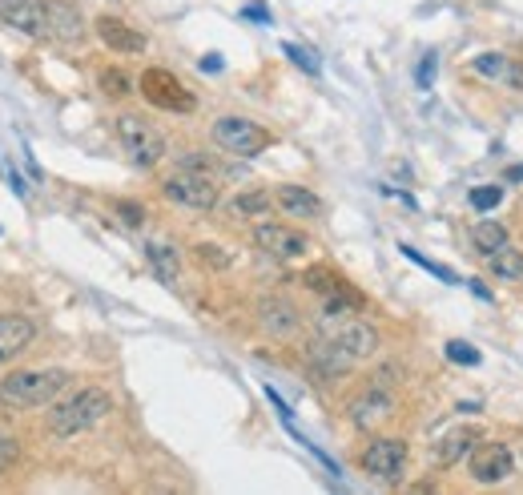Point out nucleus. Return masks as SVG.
Wrapping results in <instances>:
<instances>
[{
	"mask_svg": "<svg viewBox=\"0 0 523 495\" xmlns=\"http://www.w3.org/2000/svg\"><path fill=\"white\" fill-rule=\"evenodd\" d=\"M319 335L330 338V343H338L355 362L371 359V354L379 351V330L366 323V318H358L355 307L342 298H327V307H322V315H319Z\"/></svg>",
	"mask_w": 523,
	"mask_h": 495,
	"instance_id": "nucleus-1",
	"label": "nucleus"
},
{
	"mask_svg": "<svg viewBox=\"0 0 523 495\" xmlns=\"http://www.w3.org/2000/svg\"><path fill=\"white\" fill-rule=\"evenodd\" d=\"M68 371H16V375H8L5 383H0V403L8 407V411H32V407H45L53 403L57 395L68 387Z\"/></svg>",
	"mask_w": 523,
	"mask_h": 495,
	"instance_id": "nucleus-2",
	"label": "nucleus"
},
{
	"mask_svg": "<svg viewBox=\"0 0 523 495\" xmlns=\"http://www.w3.org/2000/svg\"><path fill=\"white\" fill-rule=\"evenodd\" d=\"M109 411H113V399H109V390L85 387V390H77L73 399H65L61 407H53V411H49V431H53L57 439L81 435V431L97 427V423L105 419Z\"/></svg>",
	"mask_w": 523,
	"mask_h": 495,
	"instance_id": "nucleus-3",
	"label": "nucleus"
},
{
	"mask_svg": "<svg viewBox=\"0 0 523 495\" xmlns=\"http://www.w3.org/2000/svg\"><path fill=\"white\" fill-rule=\"evenodd\" d=\"M213 145L226 153H234V158H258L262 150H270V129H262L258 121L250 117H238V113H230V117H218L213 121Z\"/></svg>",
	"mask_w": 523,
	"mask_h": 495,
	"instance_id": "nucleus-4",
	"label": "nucleus"
},
{
	"mask_svg": "<svg viewBox=\"0 0 523 495\" xmlns=\"http://www.w3.org/2000/svg\"><path fill=\"white\" fill-rule=\"evenodd\" d=\"M161 194L174 206H185V210H213L221 202V186L213 173H197V170H177L161 181Z\"/></svg>",
	"mask_w": 523,
	"mask_h": 495,
	"instance_id": "nucleus-5",
	"label": "nucleus"
},
{
	"mask_svg": "<svg viewBox=\"0 0 523 495\" xmlns=\"http://www.w3.org/2000/svg\"><path fill=\"white\" fill-rule=\"evenodd\" d=\"M117 142H122V150L130 153L133 165H141V170H153V165L166 158V137H161L145 117H137V113H122V117H117Z\"/></svg>",
	"mask_w": 523,
	"mask_h": 495,
	"instance_id": "nucleus-6",
	"label": "nucleus"
},
{
	"mask_svg": "<svg viewBox=\"0 0 523 495\" xmlns=\"http://www.w3.org/2000/svg\"><path fill=\"white\" fill-rule=\"evenodd\" d=\"M407 443L394 439V435H379L366 443V451L358 455V467H363L371 480H383V483H399L402 472H407Z\"/></svg>",
	"mask_w": 523,
	"mask_h": 495,
	"instance_id": "nucleus-7",
	"label": "nucleus"
},
{
	"mask_svg": "<svg viewBox=\"0 0 523 495\" xmlns=\"http://www.w3.org/2000/svg\"><path fill=\"white\" fill-rule=\"evenodd\" d=\"M141 97L149 101V105H158V109H166V113H194V93L185 89L182 81H177L169 69H145L141 73Z\"/></svg>",
	"mask_w": 523,
	"mask_h": 495,
	"instance_id": "nucleus-8",
	"label": "nucleus"
},
{
	"mask_svg": "<svg viewBox=\"0 0 523 495\" xmlns=\"http://www.w3.org/2000/svg\"><path fill=\"white\" fill-rule=\"evenodd\" d=\"M467 472H471L475 483L495 488V483L511 480V472H516V455H511L508 443H483L479 439V447L467 455Z\"/></svg>",
	"mask_w": 523,
	"mask_h": 495,
	"instance_id": "nucleus-9",
	"label": "nucleus"
},
{
	"mask_svg": "<svg viewBox=\"0 0 523 495\" xmlns=\"http://www.w3.org/2000/svg\"><path fill=\"white\" fill-rule=\"evenodd\" d=\"M254 246H258L262 254L278 258V262H294V258H302L306 250H311V238H306L302 230H294V225L262 222V225H254Z\"/></svg>",
	"mask_w": 523,
	"mask_h": 495,
	"instance_id": "nucleus-10",
	"label": "nucleus"
},
{
	"mask_svg": "<svg viewBox=\"0 0 523 495\" xmlns=\"http://www.w3.org/2000/svg\"><path fill=\"white\" fill-rule=\"evenodd\" d=\"M0 24L32 41L49 37V0H0Z\"/></svg>",
	"mask_w": 523,
	"mask_h": 495,
	"instance_id": "nucleus-11",
	"label": "nucleus"
},
{
	"mask_svg": "<svg viewBox=\"0 0 523 495\" xmlns=\"http://www.w3.org/2000/svg\"><path fill=\"white\" fill-rule=\"evenodd\" d=\"M394 415V399L387 395L383 383H371L358 399H350V423L363 431H374L379 423H387Z\"/></svg>",
	"mask_w": 523,
	"mask_h": 495,
	"instance_id": "nucleus-12",
	"label": "nucleus"
},
{
	"mask_svg": "<svg viewBox=\"0 0 523 495\" xmlns=\"http://www.w3.org/2000/svg\"><path fill=\"white\" fill-rule=\"evenodd\" d=\"M97 37H101V45L105 49H113V53H122V57H133V53H145V45L149 41L141 37V32L133 29V24H125L122 16H97Z\"/></svg>",
	"mask_w": 523,
	"mask_h": 495,
	"instance_id": "nucleus-13",
	"label": "nucleus"
},
{
	"mask_svg": "<svg viewBox=\"0 0 523 495\" xmlns=\"http://www.w3.org/2000/svg\"><path fill=\"white\" fill-rule=\"evenodd\" d=\"M258 323H262V330L270 338H290L302 318H298V307L290 298H274V294H270V298L258 302Z\"/></svg>",
	"mask_w": 523,
	"mask_h": 495,
	"instance_id": "nucleus-14",
	"label": "nucleus"
},
{
	"mask_svg": "<svg viewBox=\"0 0 523 495\" xmlns=\"http://www.w3.org/2000/svg\"><path fill=\"white\" fill-rule=\"evenodd\" d=\"M32 338H37L32 318H24V315H0V367H5V362H13L16 354L29 351Z\"/></svg>",
	"mask_w": 523,
	"mask_h": 495,
	"instance_id": "nucleus-15",
	"label": "nucleus"
},
{
	"mask_svg": "<svg viewBox=\"0 0 523 495\" xmlns=\"http://www.w3.org/2000/svg\"><path fill=\"white\" fill-rule=\"evenodd\" d=\"M471 73L487 77L495 85H508V89H523V60L508 57V53H479L471 60Z\"/></svg>",
	"mask_w": 523,
	"mask_h": 495,
	"instance_id": "nucleus-16",
	"label": "nucleus"
},
{
	"mask_svg": "<svg viewBox=\"0 0 523 495\" xmlns=\"http://www.w3.org/2000/svg\"><path fill=\"white\" fill-rule=\"evenodd\" d=\"M302 282H306V290L322 294V298H342V302H350L355 310L363 307V294L350 290L347 278H342L338 270H330V266H311V270L302 274Z\"/></svg>",
	"mask_w": 523,
	"mask_h": 495,
	"instance_id": "nucleus-17",
	"label": "nucleus"
},
{
	"mask_svg": "<svg viewBox=\"0 0 523 495\" xmlns=\"http://www.w3.org/2000/svg\"><path fill=\"white\" fill-rule=\"evenodd\" d=\"M306 359H311V367L319 371V379H338L355 367V359H350L338 343H330V338H322V335L306 346Z\"/></svg>",
	"mask_w": 523,
	"mask_h": 495,
	"instance_id": "nucleus-18",
	"label": "nucleus"
},
{
	"mask_svg": "<svg viewBox=\"0 0 523 495\" xmlns=\"http://www.w3.org/2000/svg\"><path fill=\"white\" fill-rule=\"evenodd\" d=\"M49 37L61 45H77L85 37V16L68 0H49Z\"/></svg>",
	"mask_w": 523,
	"mask_h": 495,
	"instance_id": "nucleus-19",
	"label": "nucleus"
},
{
	"mask_svg": "<svg viewBox=\"0 0 523 495\" xmlns=\"http://www.w3.org/2000/svg\"><path fill=\"white\" fill-rule=\"evenodd\" d=\"M274 206L286 218H322V197L311 194L306 186H278L274 189Z\"/></svg>",
	"mask_w": 523,
	"mask_h": 495,
	"instance_id": "nucleus-20",
	"label": "nucleus"
},
{
	"mask_svg": "<svg viewBox=\"0 0 523 495\" xmlns=\"http://www.w3.org/2000/svg\"><path fill=\"white\" fill-rule=\"evenodd\" d=\"M479 439H483V435H479L475 427H455V431H447V435H443L439 443H435L431 459H435V463H439V467H455L459 459H467L471 451L479 447Z\"/></svg>",
	"mask_w": 523,
	"mask_h": 495,
	"instance_id": "nucleus-21",
	"label": "nucleus"
},
{
	"mask_svg": "<svg viewBox=\"0 0 523 495\" xmlns=\"http://www.w3.org/2000/svg\"><path fill=\"white\" fill-rule=\"evenodd\" d=\"M145 262H149V270L158 274V282H166V286L177 282L182 258H177V250L169 246V242H145Z\"/></svg>",
	"mask_w": 523,
	"mask_h": 495,
	"instance_id": "nucleus-22",
	"label": "nucleus"
},
{
	"mask_svg": "<svg viewBox=\"0 0 523 495\" xmlns=\"http://www.w3.org/2000/svg\"><path fill=\"white\" fill-rule=\"evenodd\" d=\"M511 242V234H508V225L503 222H495V218H483V222H475L471 225V246H475V254H495L500 246H508Z\"/></svg>",
	"mask_w": 523,
	"mask_h": 495,
	"instance_id": "nucleus-23",
	"label": "nucleus"
},
{
	"mask_svg": "<svg viewBox=\"0 0 523 495\" xmlns=\"http://www.w3.org/2000/svg\"><path fill=\"white\" fill-rule=\"evenodd\" d=\"M487 270L500 278V282H516V278H523V250H516L511 242L500 246L495 254H487Z\"/></svg>",
	"mask_w": 523,
	"mask_h": 495,
	"instance_id": "nucleus-24",
	"label": "nucleus"
},
{
	"mask_svg": "<svg viewBox=\"0 0 523 495\" xmlns=\"http://www.w3.org/2000/svg\"><path fill=\"white\" fill-rule=\"evenodd\" d=\"M274 206V194H266V189H246V194H238L234 202H230V210H234V218H262V214H270Z\"/></svg>",
	"mask_w": 523,
	"mask_h": 495,
	"instance_id": "nucleus-25",
	"label": "nucleus"
},
{
	"mask_svg": "<svg viewBox=\"0 0 523 495\" xmlns=\"http://www.w3.org/2000/svg\"><path fill=\"white\" fill-rule=\"evenodd\" d=\"M194 258H197V266H202V270H226V266L234 262V258H230L218 242H202V246H194Z\"/></svg>",
	"mask_w": 523,
	"mask_h": 495,
	"instance_id": "nucleus-26",
	"label": "nucleus"
},
{
	"mask_svg": "<svg viewBox=\"0 0 523 495\" xmlns=\"http://www.w3.org/2000/svg\"><path fill=\"white\" fill-rule=\"evenodd\" d=\"M97 85H101L105 97H130V93H133V81L122 73V69H105V73L97 77Z\"/></svg>",
	"mask_w": 523,
	"mask_h": 495,
	"instance_id": "nucleus-27",
	"label": "nucleus"
},
{
	"mask_svg": "<svg viewBox=\"0 0 523 495\" xmlns=\"http://www.w3.org/2000/svg\"><path fill=\"white\" fill-rule=\"evenodd\" d=\"M402 258H410V262H415V266H423V270H431L435 278H439V282H459V278H455V270H447V266H439V262H431V258H423V254H419V250L415 246H407V242H402Z\"/></svg>",
	"mask_w": 523,
	"mask_h": 495,
	"instance_id": "nucleus-28",
	"label": "nucleus"
},
{
	"mask_svg": "<svg viewBox=\"0 0 523 495\" xmlns=\"http://www.w3.org/2000/svg\"><path fill=\"white\" fill-rule=\"evenodd\" d=\"M443 351H447V359L459 362V367H479V362H483V354H479L471 343H463V338H451Z\"/></svg>",
	"mask_w": 523,
	"mask_h": 495,
	"instance_id": "nucleus-29",
	"label": "nucleus"
},
{
	"mask_svg": "<svg viewBox=\"0 0 523 495\" xmlns=\"http://www.w3.org/2000/svg\"><path fill=\"white\" fill-rule=\"evenodd\" d=\"M282 53H286L290 60H294L298 69H306V73L311 77H319V57H314V49H302V45H294V41H286V45H282Z\"/></svg>",
	"mask_w": 523,
	"mask_h": 495,
	"instance_id": "nucleus-30",
	"label": "nucleus"
},
{
	"mask_svg": "<svg viewBox=\"0 0 523 495\" xmlns=\"http://www.w3.org/2000/svg\"><path fill=\"white\" fill-rule=\"evenodd\" d=\"M500 202H503V186H479V189H471V206H475L479 214L495 210Z\"/></svg>",
	"mask_w": 523,
	"mask_h": 495,
	"instance_id": "nucleus-31",
	"label": "nucleus"
},
{
	"mask_svg": "<svg viewBox=\"0 0 523 495\" xmlns=\"http://www.w3.org/2000/svg\"><path fill=\"white\" fill-rule=\"evenodd\" d=\"M113 214H117V218H122L125 225H133V230L145 222V206H141V202H125V197H122V202H113Z\"/></svg>",
	"mask_w": 523,
	"mask_h": 495,
	"instance_id": "nucleus-32",
	"label": "nucleus"
},
{
	"mask_svg": "<svg viewBox=\"0 0 523 495\" xmlns=\"http://www.w3.org/2000/svg\"><path fill=\"white\" fill-rule=\"evenodd\" d=\"M431 77H435V53H427L423 60H419V69H415L419 89H431Z\"/></svg>",
	"mask_w": 523,
	"mask_h": 495,
	"instance_id": "nucleus-33",
	"label": "nucleus"
},
{
	"mask_svg": "<svg viewBox=\"0 0 523 495\" xmlns=\"http://www.w3.org/2000/svg\"><path fill=\"white\" fill-rule=\"evenodd\" d=\"M242 16H246V21L270 24V8H266V5H246V8H242Z\"/></svg>",
	"mask_w": 523,
	"mask_h": 495,
	"instance_id": "nucleus-34",
	"label": "nucleus"
},
{
	"mask_svg": "<svg viewBox=\"0 0 523 495\" xmlns=\"http://www.w3.org/2000/svg\"><path fill=\"white\" fill-rule=\"evenodd\" d=\"M16 459V439H0V472Z\"/></svg>",
	"mask_w": 523,
	"mask_h": 495,
	"instance_id": "nucleus-35",
	"label": "nucleus"
},
{
	"mask_svg": "<svg viewBox=\"0 0 523 495\" xmlns=\"http://www.w3.org/2000/svg\"><path fill=\"white\" fill-rule=\"evenodd\" d=\"M202 73H221V57H218V53L202 57Z\"/></svg>",
	"mask_w": 523,
	"mask_h": 495,
	"instance_id": "nucleus-36",
	"label": "nucleus"
},
{
	"mask_svg": "<svg viewBox=\"0 0 523 495\" xmlns=\"http://www.w3.org/2000/svg\"><path fill=\"white\" fill-rule=\"evenodd\" d=\"M467 286H471V290H475V294H479V298H483V302H491V290H487V286H483V282H475V278H471V282H467Z\"/></svg>",
	"mask_w": 523,
	"mask_h": 495,
	"instance_id": "nucleus-37",
	"label": "nucleus"
},
{
	"mask_svg": "<svg viewBox=\"0 0 523 495\" xmlns=\"http://www.w3.org/2000/svg\"><path fill=\"white\" fill-rule=\"evenodd\" d=\"M503 181H508V186H511V181H523V165H511V170L503 173Z\"/></svg>",
	"mask_w": 523,
	"mask_h": 495,
	"instance_id": "nucleus-38",
	"label": "nucleus"
}]
</instances>
